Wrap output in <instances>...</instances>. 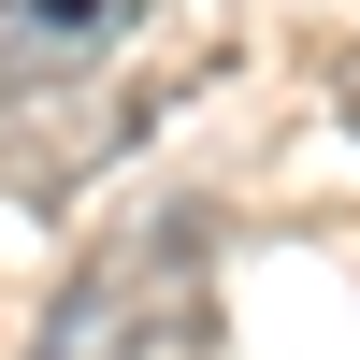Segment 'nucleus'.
Segmentation results:
<instances>
[{"label": "nucleus", "mask_w": 360, "mask_h": 360, "mask_svg": "<svg viewBox=\"0 0 360 360\" xmlns=\"http://www.w3.org/2000/svg\"><path fill=\"white\" fill-rule=\"evenodd\" d=\"M202 346H217V217L202 202L101 231L29 332V360H202Z\"/></svg>", "instance_id": "f257e3e1"}, {"label": "nucleus", "mask_w": 360, "mask_h": 360, "mask_svg": "<svg viewBox=\"0 0 360 360\" xmlns=\"http://www.w3.org/2000/svg\"><path fill=\"white\" fill-rule=\"evenodd\" d=\"M332 115H346V144H360V44H332Z\"/></svg>", "instance_id": "f03ea898"}, {"label": "nucleus", "mask_w": 360, "mask_h": 360, "mask_svg": "<svg viewBox=\"0 0 360 360\" xmlns=\"http://www.w3.org/2000/svg\"><path fill=\"white\" fill-rule=\"evenodd\" d=\"M0 115H15V101H0Z\"/></svg>", "instance_id": "7ed1b4c3"}]
</instances>
